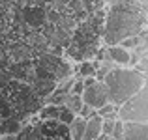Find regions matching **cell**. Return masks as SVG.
Instances as JSON below:
<instances>
[{"label": "cell", "instance_id": "cell-18", "mask_svg": "<svg viewBox=\"0 0 148 140\" xmlns=\"http://www.w3.org/2000/svg\"><path fill=\"white\" fill-rule=\"evenodd\" d=\"M122 135H124V123L120 122V120H116L114 129H112V133H111V138L112 140H122Z\"/></svg>", "mask_w": 148, "mask_h": 140}, {"label": "cell", "instance_id": "cell-21", "mask_svg": "<svg viewBox=\"0 0 148 140\" xmlns=\"http://www.w3.org/2000/svg\"><path fill=\"white\" fill-rule=\"evenodd\" d=\"M96 140H112V138H111V137H107V135H99V137L96 138Z\"/></svg>", "mask_w": 148, "mask_h": 140}, {"label": "cell", "instance_id": "cell-16", "mask_svg": "<svg viewBox=\"0 0 148 140\" xmlns=\"http://www.w3.org/2000/svg\"><path fill=\"white\" fill-rule=\"evenodd\" d=\"M83 92H84V80L83 79H75L73 80V84H71V95H83Z\"/></svg>", "mask_w": 148, "mask_h": 140}, {"label": "cell", "instance_id": "cell-20", "mask_svg": "<svg viewBox=\"0 0 148 140\" xmlns=\"http://www.w3.org/2000/svg\"><path fill=\"white\" fill-rule=\"evenodd\" d=\"M133 4H139V6H143V7H146V0H131Z\"/></svg>", "mask_w": 148, "mask_h": 140}, {"label": "cell", "instance_id": "cell-2", "mask_svg": "<svg viewBox=\"0 0 148 140\" xmlns=\"http://www.w3.org/2000/svg\"><path fill=\"white\" fill-rule=\"evenodd\" d=\"M103 84L109 92V103L120 107L146 86V77L133 67H114L107 73Z\"/></svg>", "mask_w": 148, "mask_h": 140}, {"label": "cell", "instance_id": "cell-19", "mask_svg": "<svg viewBox=\"0 0 148 140\" xmlns=\"http://www.w3.org/2000/svg\"><path fill=\"white\" fill-rule=\"evenodd\" d=\"M4 60H6V49L0 45V62H4Z\"/></svg>", "mask_w": 148, "mask_h": 140}, {"label": "cell", "instance_id": "cell-9", "mask_svg": "<svg viewBox=\"0 0 148 140\" xmlns=\"http://www.w3.org/2000/svg\"><path fill=\"white\" fill-rule=\"evenodd\" d=\"M58 114H60V107H54V105H43L36 112L40 122H58Z\"/></svg>", "mask_w": 148, "mask_h": 140}, {"label": "cell", "instance_id": "cell-1", "mask_svg": "<svg viewBox=\"0 0 148 140\" xmlns=\"http://www.w3.org/2000/svg\"><path fill=\"white\" fill-rule=\"evenodd\" d=\"M146 30V7L133 4L131 0L114 2L109 0V7L105 11V21L101 28L99 39L105 47L118 45L127 37L141 36Z\"/></svg>", "mask_w": 148, "mask_h": 140}, {"label": "cell", "instance_id": "cell-12", "mask_svg": "<svg viewBox=\"0 0 148 140\" xmlns=\"http://www.w3.org/2000/svg\"><path fill=\"white\" fill-rule=\"evenodd\" d=\"M116 112H118V107L107 103V105H103L101 108L96 110V116H99L101 120H118L116 118Z\"/></svg>", "mask_w": 148, "mask_h": 140}, {"label": "cell", "instance_id": "cell-5", "mask_svg": "<svg viewBox=\"0 0 148 140\" xmlns=\"http://www.w3.org/2000/svg\"><path fill=\"white\" fill-rule=\"evenodd\" d=\"M105 52L114 67H130V50L122 49L120 45H109L105 47Z\"/></svg>", "mask_w": 148, "mask_h": 140}, {"label": "cell", "instance_id": "cell-3", "mask_svg": "<svg viewBox=\"0 0 148 140\" xmlns=\"http://www.w3.org/2000/svg\"><path fill=\"white\" fill-rule=\"evenodd\" d=\"M116 118L124 123H146L148 125V88L145 86L131 99L120 105Z\"/></svg>", "mask_w": 148, "mask_h": 140}, {"label": "cell", "instance_id": "cell-8", "mask_svg": "<svg viewBox=\"0 0 148 140\" xmlns=\"http://www.w3.org/2000/svg\"><path fill=\"white\" fill-rule=\"evenodd\" d=\"M101 135V118L94 116V118L86 120V127H84L83 140H96Z\"/></svg>", "mask_w": 148, "mask_h": 140}, {"label": "cell", "instance_id": "cell-7", "mask_svg": "<svg viewBox=\"0 0 148 140\" xmlns=\"http://www.w3.org/2000/svg\"><path fill=\"white\" fill-rule=\"evenodd\" d=\"M122 140H148V125L146 123H124Z\"/></svg>", "mask_w": 148, "mask_h": 140}, {"label": "cell", "instance_id": "cell-15", "mask_svg": "<svg viewBox=\"0 0 148 140\" xmlns=\"http://www.w3.org/2000/svg\"><path fill=\"white\" fill-rule=\"evenodd\" d=\"M73 118H75V116H73L71 112L60 107V114H58V122H60L62 125H69V123L73 122Z\"/></svg>", "mask_w": 148, "mask_h": 140}, {"label": "cell", "instance_id": "cell-6", "mask_svg": "<svg viewBox=\"0 0 148 140\" xmlns=\"http://www.w3.org/2000/svg\"><path fill=\"white\" fill-rule=\"evenodd\" d=\"M32 54V49L26 43H15L10 50H6V60L10 58L13 64H25V62H30Z\"/></svg>", "mask_w": 148, "mask_h": 140}, {"label": "cell", "instance_id": "cell-11", "mask_svg": "<svg viewBox=\"0 0 148 140\" xmlns=\"http://www.w3.org/2000/svg\"><path fill=\"white\" fill-rule=\"evenodd\" d=\"M81 107H83V99H81L79 95H71V93H68V95L64 97V103H62V108L69 110L73 116H77V114H79Z\"/></svg>", "mask_w": 148, "mask_h": 140}, {"label": "cell", "instance_id": "cell-17", "mask_svg": "<svg viewBox=\"0 0 148 140\" xmlns=\"http://www.w3.org/2000/svg\"><path fill=\"white\" fill-rule=\"evenodd\" d=\"M114 123H116V120H101V135L111 137L112 129H114Z\"/></svg>", "mask_w": 148, "mask_h": 140}, {"label": "cell", "instance_id": "cell-13", "mask_svg": "<svg viewBox=\"0 0 148 140\" xmlns=\"http://www.w3.org/2000/svg\"><path fill=\"white\" fill-rule=\"evenodd\" d=\"M79 116L81 120H84V122H86V120H90V118H94L96 116V108H92V107H88V105H84L83 103V107H81V110H79Z\"/></svg>", "mask_w": 148, "mask_h": 140}, {"label": "cell", "instance_id": "cell-10", "mask_svg": "<svg viewBox=\"0 0 148 140\" xmlns=\"http://www.w3.org/2000/svg\"><path fill=\"white\" fill-rule=\"evenodd\" d=\"M84 127H86V122H84V120H81L79 116H75V118H73V122L68 125L69 140H83Z\"/></svg>", "mask_w": 148, "mask_h": 140}, {"label": "cell", "instance_id": "cell-14", "mask_svg": "<svg viewBox=\"0 0 148 140\" xmlns=\"http://www.w3.org/2000/svg\"><path fill=\"white\" fill-rule=\"evenodd\" d=\"M139 41H141V36H135V37H127V39H124V41H120V47L122 49H126V50H133L135 47L139 45Z\"/></svg>", "mask_w": 148, "mask_h": 140}, {"label": "cell", "instance_id": "cell-4", "mask_svg": "<svg viewBox=\"0 0 148 140\" xmlns=\"http://www.w3.org/2000/svg\"><path fill=\"white\" fill-rule=\"evenodd\" d=\"M81 99H83L84 105H88V107H92V108L98 110V108H101L103 105L109 103V92H107V88H105L103 82L94 80L92 84H88V86L84 88Z\"/></svg>", "mask_w": 148, "mask_h": 140}]
</instances>
